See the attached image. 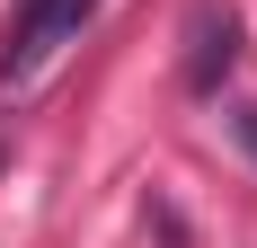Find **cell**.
<instances>
[{
  "instance_id": "3957f363",
  "label": "cell",
  "mask_w": 257,
  "mask_h": 248,
  "mask_svg": "<svg viewBox=\"0 0 257 248\" xmlns=\"http://www.w3.org/2000/svg\"><path fill=\"white\" fill-rule=\"evenodd\" d=\"M239 142H248V160H257V106H239Z\"/></svg>"
},
{
  "instance_id": "7a4b0ae2",
  "label": "cell",
  "mask_w": 257,
  "mask_h": 248,
  "mask_svg": "<svg viewBox=\"0 0 257 248\" xmlns=\"http://www.w3.org/2000/svg\"><path fill=\"white\" fill-rule=\"evenodd\" d=\"M239 62V9L231 0H195V18H186V89L213 98Z\"/></svg>"
},
{
  "instance_id": "6da1fadb",
  "label": "cell",
  "mask_w": 257,
  "mask_h": 248,
  "mask_svg": "<svg viewBox=\"0 0 257 248\" xmlns=\"http://www.w3.org/2000/svg\"><path fill=\"white\" fill-rule=\"evenodd\" d=\"M89 9H98V0H18V18L0 36V80H36L53 53L89 27Z\"/></svg>"
}]
</instances>
